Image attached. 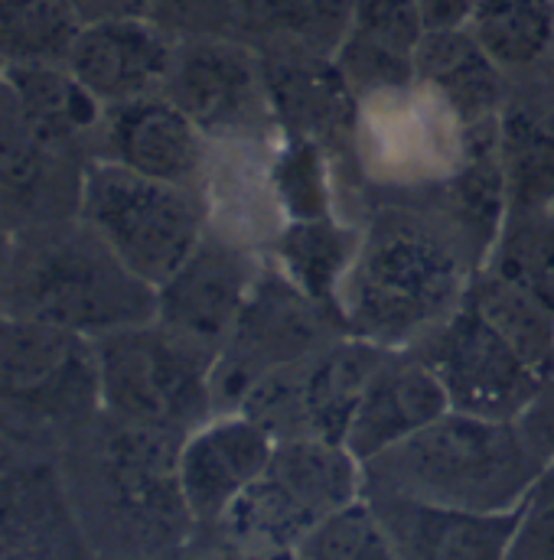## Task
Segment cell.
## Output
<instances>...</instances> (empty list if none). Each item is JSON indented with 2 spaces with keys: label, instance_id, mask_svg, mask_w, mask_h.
Wrapping results in <instances>:
<instances>
[{
  "label": "cell",
  "instance_id": "4fadbf2b",
  "mask_svg": "<svg viewBox=\"0 0 554 560\" xmlns=\"http://www.w3.org/2000/svg\"><path fill=\"white\" fill-rule=\"evenodd\" d=\"M268 258L258 245L209 222L183 268L157 287V319L219 355L232 336Z\"/></svg>",
  "mask_w": 554,
  "mask_h": 560
},
{
  "label": "cell",
  "instance_id": "f546056e",
  "mask_svg": "<svg viewBox=\"0 0 554 560\" xmlns=\"http://www.w3.org/2000/svg\"><path fill=\"white\" fill-rule=\"evenodd\" d=\"M82 26L69 0H0V56L7 66L66 62Z\"/></svg>",
  "mask_w": 554,
  "mask_h": 560
},
{
  "label": "cell",
  "instance_id": "ba28073f",
  "mask_svg": "<svg viewBox=\"0 0 554 560\" xmlns=\"http://www.w3.org/2000/svg\"><path fill=\"white\" fill-rule=\"evenodd\" d=\"M385 352L389 349L343 332L316 352L265 375L239 411L265 423L277 440L320 436L346 443L362 392Z\"/></svg>",
  "mask_w": 554,
  "mask_h": 560
},
{
  "label": "cell",
  "instance_id": "7a4b0ae2",
  "mask_svg": "<svg viewBox=\"0 0 554 560\" xmlns=\"http://www.w3.org/2000/svg\"><path fill=\"white\" fill-rule=\"evenodd\" d=\"M549 466L552 459L522 420H489L450 408L362 469L366 492L503 515L529 509Z\"/></svg>",
  "mask_w": 554,
  "mask_h": 560
},
{
  "label": "cell",
  "instance_id": "83f0119b",
  "mask_svg": "<svg viewBox=\"0 0 554 560\" xmlns=\"http://www.w3.org/2000/svg\"><path fill=\"white\" fill-rule=\"evenodd\" d=\"M480 271L554 313V212H509Z\"/></svg>",
  "mask_w": 554,
  "mask_h": 560
},
{
  "label": "cell",
  "instance_id": "4316f807",
  "mask_svg": "<svg viewBox=\"0 0 554 560\" xmlns=\"http://www.w3.org/2000/svg\"><path fill=\"white\" fill-rule=\"evenodd\" d=\"M466 33L509 79L542 72L554 52V0H480Z\"/></svg>",
  "mask_w": 554,
  "mask_h": 560
},
{
  "label": "cell",
  "instance_id": "ffe728a7",
  "mask_svg": "<svg viewBox=\"0 0 554 560\" xmlns=\"http://www.w3.org/2000/svg\"><path fill=\"white\" fill-rule=\"evenodd\" d=\"M427 36L417 0H356L349 33L333 62L359 102L417 85V52Z\"/></svg>",
  "mask_w": 554,
  "mask_h": 560
},
{
  "label": "cell",
  "instance_id": "f1b7e54d",
  "mask_svg": "<svg viewBox=\"0 0 554 560\" xmlns=\"http://www.w3.org/2000/svg\"><path fill=\"white\" fill-rule=\"evenodd\" d=\"M66 156L46 147L23 121L20 108L7 92V79L0 89V222L7 215H20L39 206V199L53 189L56 166Z\"/></svg>",
  "mask_w": 554,
  "mask_h": 560
},
{
  "label": "cell",
  "instance_id": "2e32d148",
  "mask_svg": "<svg viewBox=\"0 0 554 560\" xmlns=\"http://www.w3.org/2000/svg\"><path fill=\"white\" fill-rule=\"evenodd\" d=\"M95 138L102 143L99 160L206 192L216 147L166 95L105 108Z\"/></svg>",
  "mask_w": 554,
  "mask_h": 560
},
{
  "label": "cell",
  "instance_id": "6da1fadb",
  "mask_svg": "<svg viewBox=\"0 0 554 560\" xmlns=\"http://www.w3.org/2000/svg\"><path fill=\"white\" fill-rule=\"evenodd\" d=\"M480 258L434 189L372 202L339 290V323L382 349H415L470 293Z\"/></svg>",
  "mask_w": 554,
  "mask_h": 560
},
{
  "label": "cell",
  "instance_id": "44dd1931",
  "mask_svg": "<svg viewBox=\"0 0 554 560\" xmlns=\"http://www.w3.org/2000/svg\"><path fill=\"white\" fill-rule=\"evenodd\" d=\"M382 515L399 560H509L522 512L483 515L427 505L402 495L366 492Z\"/></svg>",
  "mask_w": 554,
  "mask_h": 560
},
{
  "label": "cell",
  "instance_id": "e0dca14e",
  "mask_svg": "<svg viewBox=\"0 0 554 560\" xmlns=\"http://www.w3.org/2000/svg\"><path fill=\"white\" fill-rule=\"evenodd\" d=\"M176 36L143 13L89 20L66 59L69 72L105 105L160 95Z\"/></svg>",
  "mask_w": 554,
  "mask_h": 560
},
{
  "label": "cell",
  "instance_id": "d590c367",
  "mask_svg": "<svg viewBox=\"0 0 554 560\" xmlns=\"http://www.w3.org/2000/svg\"><path fill=\"white\" fill-rule=\"evenodd\" d=\"M522 427L529 430V436L539 443V450L554 463V375L552 382L542 388L539 401L526 411Z\"/></svg>",
  "mask_w": 554,
  "mask_h": 560
},
{
  "label": "cell",
  "instance_id": "ac0fdd59",
  "mask_svg": "<svg viewBox=\"0 0 554 560\" xmlns=\"http://www.w3.org/2000/svg\"><path fill=\"white\" fill-rule=\"evenodd\" d=\"M262 56V52H258ZM265 82L284 138L320 147L336 170L353 163L359 98L333 59L313 56H262Z\"/></svg>",
  "mask_w": 554,
  "mask_h": 560
},
{
  "label": "cell",
  "instance_id": "277c9868",
  "mask_svg": "<svg viewBox=\"0 0 554 560\" xmlns=\"http://www.w3.org/2000/svg\"><path fill=\"white\" fill-rule=\"evenodd\" d=\"M76 219L150 287H163L183 268L212 222L206 192L99 156L79 173Z\"/></svg>",
  "mask_w": 554,
  "mask_h": 560
},
{
  "label": "cell",
  "instance_id": "8d00e7d4",
  "mask_svg": "<svg viewBox=\"0 0 554 560\" xmlns=\"http://www.w3.org/2000/svg\"><path fill=\"white\" fill-rule=\"evenodd\" d=\"M82 20H99V16H122V13H143L147 16V7L143 0H69Z\"/></svg>",
  "mask_w": 554,
  "mask_h": 560
},
{
  "label": "cell",
  "instance_id": "9a60e30c",
  "mask_svg": "<svg viewBox=\"0 0 554 560\" xmlns=\"http://www.w3.org/2000/svg\"><path fill=\"white\" fill-rule=\"evenodd\" d=\"M277 436L245 411L212 415L180 443V492L199 528H216L232 502L268 469Z\"/></svg>",
  "mask_w": 554,
  "mask_h": 560
},
{
  "label": "cell",
  "instance_id": "484cf974",
  "mask_svg": "<svg viewBox=\"0 0 554 560\" xmlns=\"http://www.w3.org/2000/svg\"><path fill=\"white\" fill-rule=\"evenodd\" d=\"M356 0H242L239 39L262 56L333 59L353 23Z\"/></svg>",
  "mask_w": 554,
  "mask_h": 560
},
{
  "label": "cell",
  "instance_id": "7c38bea8",
  "mask_svg": "<svg viewBox=\"0 0 554 560\" xmlns=\"http://www.w3.org/2000/svg\"><path fill=\"white\" fill-rule=\"evenodd\" d=\"M0 398L53 420L102 411L95 339L0 313Z\"/></svg>",
  "mask_w": 554,
  "mask_h": 560
},
{
  "label": "cell",
  "instance_id": "60d3db41",
  "mask_svg": "<svg viewBox=\"0 0 554 560\" xmlns=\"http://www.w3.org/2000/svg\"><path fill=\"white\" fill-rule=\"evenodd\" d=\"M545 72H552L554 75V52H552V59H549V66H545Z\"/></svg>",
  "mask_w": 554,
  "mask_h": 560
},
{
  "label": "cell",
  "instance_id": "4dcf8cb0",
  "mask_svg": "<svg viewBox=\"0 0 554 560\" xmlns=\"http://www.w3.org/2000/svg\"><path fill=\"white\" fill-rule=\"evenodd\" d=\"M466 300L516 346V352L542 375H554V313L522 290L476 271Z\"/></svg>",
  "mask_w": 554,
  "mask_h": 560
},
{
  "label": "cell",
  "instance_id": "8fae6325",
  "mask_svg": "<svg viewBox=\"0 0 554 560\" xmlns=\"http://www.w3.org/2000/svg\"><path fill=\"white\" fill-rule=\"evenodd\" d=\"M105 420L99 466L112 512L147 548L176 545L196 525L180 492L183 436L108 415Z\"/></svg>",
  "mask_w": 554,
  "mask_h": 560
},
{
  "label": "cell",
  "instance_id": "8992f818",
  "mask_svg": "<svg viewBox=\"0 0 554 560\" xmlns=\"http://www.w3.org/2000/svg\"><path fill=\"white\" fill-rule=\"evenodd\" d=\"M102 415L186 436L216 415V352L160 319L95 339Z\"/></svg>",
  "mask_w": 554,
  "mask_h": 560
},
{
  "label": "cell",
  "instance_id": "74e56055",
  "mask_svg": "<svg viewBox=\"0 0 554 560\" xmlns=\"http://www.w3.org/2000/svg\"><path fill=\"white\" fill-rule=\"evenodd\" d=\"M13 245H16V235L10 232V225L0 222V296H3V283H7L10 261H13Z\"/></svg>",
  "mask_w": 554,
  "mask_h": 560
},
{
  "label": "cell",
  "instance_id": "ab89813d",
  "mask_svg": "<svg viewBox=\"0 0 554 560\" xmlns=\"http://www.w3.org/2000/svg\"><path fill=\"white\" fill-rule=\"evenodd\" d=\"M3 79H7V62H3V56H0V89H3Z\"/></svg>",
  "mask_w": 554,
  "mask_h": 560
},
{
  "label": "cell",
  "instance_id": "5b68a950",
  "mask_svg": "<svg viewBox=\"0 0 554 560\" xmlns=\"http://www.w3.org/2000/svg\"><path fill=\"white\" fill-rule=\"evenodd\" d=\"M366 495V469L346 443L277 440L268 469L212 528L226 551H297L310 532Z\"/></svg>",
  "mask_w": 554,
  "mask_h": 560
},
{
  "label": "cell",
  "instance_id": "cb8c5ba5",
  "mask_svg": "<svg viewBox=\"0 0 554 560\" xmlns=\"http://www.w3.org/2000/svg\"><path fill=\"white\" fill-rule=\"evenodd\" d=\"M362 245V222L333 212L284 222L265 245L268 265L339 319V290Z\"/></svg>",
  "mask_w": 554,
  "mask_h": 560
},
{
  "label": "cell",
  "instance_id": "7402d4cb",
  "mask_svg": "<svg viewBox=\"0 0 554 560\" xmlns=\"http://www.w3.org/2000/svg\"><path fill=\"white\" fill-rule=\"evenodd\" d=\"M509 212H554V75L512 79L496 128Z\"/></svg>",
  "mask_w": 554,
  "mask_h": 560
},
{
  "label": "cell",
  "instance_id": "30bf717a",
  "mask_svg": "<svg viewBox=\"0 0 554 560\" xmlns=\"http://www.w3.org/2000/svg\"><path fill=\"white\" fill-rule=\"evenodd\" d=\"M415 349L443 382L450 408L476 418L522 420L552 382L470 300Z\"/></svg>",
  "mask_w": 554,
  "mask_h": 560
},
{
  "label": "cell",
  "instance_id": "d6a6232c",
  "mask_svg": "<svg viewBox=\"0 0 554 560\" xmlns=\"http://www.w3.org/2000/svg\"><path fill=\"white\" fill-rule=\"evenodd\" d=\"M147 16L176 39L183 36H239L242 0H143Z\"/></svg>",
  "mask_w": 554,
  "mask_h": 560
},
{
  "label": "cell",
  "instance_id": "e575fe53",
  "mask_svg": "<svg viewBox=\"0 0 554 560\" xmlns=\"http://www.w3.org/2000/svg\"><path fill=\"white\" fill-rule=\"evenodd\" d=\"M476 3H480V0H417L427 33L466 30V23H470Z\"/></svg>",
  "mask_w": 554,
  "mask_h": 560
},
{
  "label": "cell",
  "instance_id": "52a82bcc",
  "mask_svg": "<svg viewBox=\"0 0 554 560\" xmlns=\"http://www.w3.org/2000/svg\"><path fill=\"white\" fill-rule=\"evenodd\" d=\"M212 147H272L275 108L255 46L239 36H183L163 92Z\"/></svg>",
  "mask_w": 554,
  "mask_h": 560
},
{
  "label": "cell",
  "instance_id": "f35d334b",
  "mask_svg": "<svg viewBox=\"0 0 554 560\" xmlns=\"http://www.w3.org/2000/svg\"><path fill=\"white\" fill-rule=\"evenodd\" d=\"M226 560H303L300 551H229Z\"/></svg>",
  "mask_w": 554,
  "mask_h": 560
},
{
  "label": "cell",
  "instance_id": "603a6c76",
  "mask_svg": "<svg viewBox=\"0 0 554 560\" xmlns=\"http://www.w3.org/2000/svg\"><path fill=\"white\" fill-rule=\"evenodd\" d=\"M417 85H424L470 135H480L499 125L512 79L466 30H440L427 33L420 43Z\"/></svg>",
  "mask_w": 554,
  "mask_h": 560
},
{
  "label": "cell",
  "instance_id": "9c48e42d",
  "mask_svg": "<svg viewBox=\"0 0 554 560\" xmlns=\"http://www.w3.org/2000/svg\"><path fill=\"white\" fill-rule=\"evenodd\" d=\"M343 323L272 265H265L232 336L212 365L216 415L239 411L245 395L277 369L343 336Z\"/></svg>",
  "mask_w": 554,
  "mask_h": 560
},
{
  "label": "cell",
  "instance_id": "d6986e66",
  "mask_svg": "<svg viewBox=\"0 0 554 560\" xmlns=\"http://www.w3.org/2000/svg\"><path fill=\"white\" fill-rule=\"evenodd\" d=\"M450 411L443 382L417 349H389L353 415L346 450L366 466Z\"/></svg>",
  "mask_w": 554,
  "mask_h": 560
},
{
  "label": "cell",
  "instance_id": "836d02e7",
  "mask_svg": "<svg viewBox=\"0 0 554 560\" xmlns=\"http://www.w3.org/2000/svg\"><path fill=\"white\" fill-rule=\"evenodd\" d=\"M509 560H554V495L529 502Z\"/></svg>",
  "mask_w": 554,
  "mask_h": 560
},
{
  "label": "cell",
  "instance_id": "1f68e13d",
  "mask_svg": "<svg viewBox=\"0 0 554 560\" xmlns=\"http://www.w3.org/2000/svg\"><path fill=\"white\" fill-rule=\"evenodd\" d=\"M297 551L303 560H399L382 515L366 495L323 518Z\"/></svg>",
  "mask_w": 554,
  "mask_h": 560
},
{
  "label": "cell",
  "instance_id": "5bb4252c",
  "mask_svg": "<svg viewBox=\"0 0 554 560\" xmlns=\"http://www.w3.org/2000/svg\"><path fill=\"white\" fill-rule=\"evenodd\" d=\"M0 560H85V538L56 466L3 433Z\"/></svg>",
  "mask_w": 554,
  "mask_h": 560
},
{
  "label": "cell",
  "instance_id": "3957f363",
  "mask_svg": "<svg viewBox=\"0 0 554 560\" xmlns=\"http://www.w3.org/2000/svg\"><path fill=\"white\" fill-rule=\"evenodd\" d=\"M3 316L102 339L157 319V287L140 280L85 222L36 225L13 245Z\"/></svg>",
  "mask_w": 554,
  "mask_h": 560
},
{
  "label": "cell",
  "instance_id": "d4e9b609",
  "mask_svg": "<svg viewBox=\"0 0 554 560\" xmlns=\"http://www.w3.org/2000/svg\"><path fill=\"white\" fill-rule=\"evenodd\" d=\"M7 92L33 135L69 156L89 135H99L105 105L69 72L66 62L7 66Z\"/></svg>",
  "mask_w": 554,
  "mask_h": 560
}]
</instances>
